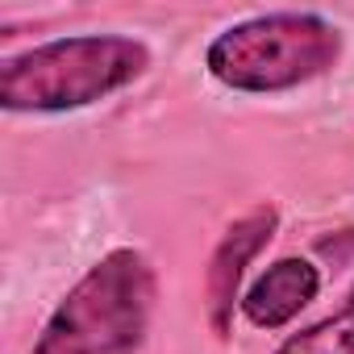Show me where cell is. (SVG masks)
Listing matches in <instances>:
<instances>
[{"label": "cell", "mask_w": 354, "mask_h": 354, "mask_svg": "<svg viewBox=\"0 0 354 354\" xmlns=\"http://www.w3.org/2000/svg\"><path fill=\"white\" fill-rule=\"evenodd\" d=\"M154 292V267L142 250H109L46 317L34 354H138L150 329Z\"/></svg>", "instance_id": "cell-2"}, {"label": "cell", "mask_w": 354, "mask_h": 354, "mask_svg": "<svg viewBox=\"0 0 354 354\" xmlns=\"http://www.w3.org/2000/svg\"><path fill=\"white\" fill-rule=\"evenodd\" d=\"M275 354H354V288L333 317L283 337Z\"/></svg>", "instance_id": "cell-6"}, {"label": "cell", "mask_w": 354, "mask_h": 354, "mask_svg": "<svg viewBox=\"0 0 354 354\" xmlns=\"http://www.w3.org/2000/svg\"><path fill=\"white\" fill-rule=\"evenodd\" d=\"M342 30L321 13H259L221 30L209 50V75L230 92L271 96L321 80L342 59Z\"/></svg>", "instance_id": "cell-3"}, {"label": "cell", "mask_w": 354, "mask_h": 354, "mask_svg": "<svg viewBox=\"0 0 354 354\" xmlns=\"http://www.w3.org/2000/svg\"><path fill=\"white\" fill-rule=\"evenodd\" d=\"M279 230V209L275 205H259L250 213H242L221 242L209 254V271H205V300H209V325L217 337H230L234 329V308H242V279L246 267L267 250V242Z\"/></svg>", "instance_id": "cell-4"}, {"label": "cell", "mask_w": 354, "mask_h": 354, "mask_svg": "<svg viewBox=\"0 0 354 354\" xmlns=\"http://www.w3.org/2000/svg\"><path fill=\"white\" fill-rule=\"evenodd\" d=\"M321 296V267L300 259V254H288V259H275L242 296V317L254 325V329H283L288 321L300 317V308H308L313 300Z\"/></svg>", "instance_id": "cell-5"}, {"label": "cell", "mask_w": 354, "mask_h": 354, "mask_svg": "<svg viewBox=\"0 0 354 354\" xmlns=\"http://www.w3.org/2000/svg\"><path fill=\"white\" fill-rule=\"evenodd\" d=\"M150 67V46L125 34H71L0 63V109L71 113L129 88Z\"/></svg>", "instance_id": "cell-1"}]
</instances>
